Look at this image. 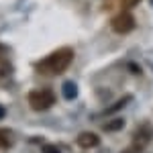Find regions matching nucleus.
Instances as JSON below:
<instances>
[{"instance_id":"1","label":"nucleus","mask_w":153,"mask_h":153,"mask_svg":"<svg viewBox=\"0 0 153 153\" xmlns=\"http://www.w3.org/2000/svg\"><path fill=\"white\" fill-rule=\"evenodd\" d=\"M71 61H74V51L70 47H61L45 59H41L37 63V71L43 76H59L71 65Z\"/></svg>"},{"instance_id":"2","label":"nucleus","mask_w":153,"mask_h":153,"mask_svg":"<svg viewBox=\"0 0 153 153\" xmlns=\"http://www.w3.org/2000/svg\"><path fill=\"white\" fill-rule=\"evenodd\" d=\"M55 104V94L47 90V88H43V90H33L31 94H29V106L37 110V112H45L49 110L51 106Z\"/></svg>"},{"instance_id":"3","label":"nucleus","mask_w":153,"mask_h":153,"mask_svg":"<svg viewBox=\"0 0 153 153\" xmlns=\"http://www.w3.org/2000/svg\"><path fill=\"white\" fill-rule=\"evenodd\" d=\"M112 31L118 33V35H127L135 29V19L131 16L129 12H118L117 16L112 19Z\"/></svg>"},{"instance_id":"4","label":"nucleus","mask_w":153,"mask_h":153,"mask_svg":"<svg viewBox=\"0 0 153 153\" xmlns=\"http://www.w3.org/2000/svg\"><path fill=\"white\" fill-rule=\"evenodd\" d=\"M100 143V137L96 135V133H82L80 137H78V145L82 147V149H92Z\"/></svg>"},{"instance_id":"5","label":"nucleus","mask_w":153,"mask_h":153,"mask_svg":"<svg viewBox=\"0 0 153 153\" xmlns=\"http://www.w3.org/2000/svg\"><path fill=\"white\" fill-rule=\"evenodd\" d=\"M10 74H12V63L6 57H0V80L8 78Z\"/></svg>"},{"instance_id":"6","label":"nucleus","mask_w":153,"mask_h":153,"mask_svg":"<svg viewBox=\"0 0 153 153\" xmlns=\"http://www.w3.org/2000/svg\"><path fill=\"white\" fill-rule=\"evenodd\" d=\"M63 94L68 96V98H76V94H78V88H76V84L74 82H65L63 84Z\"/></svg>"},{"instance_id":"7","label":"nucleus","mask_w":153,"mask_h":153,"mask_svg":"<svg viewBox=\"0 0 153 153\" xmlns=\"http://www.w3.org/2000/svg\"><path fill=\"white\" fill-rule=\"evenodd\" d=\"M123 125H125V123H123L120 118H118V120H112V123H108V125H106V131H118Z\"/></svg>"},{"instance_id":"8","label":"nucleus","mask_w":153,"mask_h":153,"mask_svg":"<svg viewBox=\"0 0 153 153\" xmlns=\"http://www.w3.org/2000/svg\"><path fill=\"white\" fill-rule=\"evenodd\" d=\"M141 0H123V6L125 8H133V6H137Z\"/></svg>"},{"instance_id":"9","label":"nucleus","mask_w":153,"mask_h":153,"mask_svg":"<svg viewBox=\"0 0 153 153\" xmlns=\"http://www.w3.org/2000/svg\"><path fill=\"white\" fill-rule=\"evenodd\" d=\"M43 153H61V151H59L55 145H45L43 147Z\"/></svg>"},{"instance_id":"10","label":"nucleus","mask_w":153,"mask_h":153,"mask_svg":"<svg viewBox=\"0 0 153 153\" xmlns=\"http://www.w3.org/2000/svg\"><path fill=\"white\" fill-rule=\"evenodd\" d=\"M4 117V108H2V106H0V118Z\"/></svg>"},{"instance_id":"11","label":"nucleus","mask_w":153,"mask_h":153,"mask_svg":"<svg viewBox=\"0 0 153 153\" xmlns=\"http://www.w3.org/2000/svg\"><path fill=\"white\" fill-rule=\"evenodd\" d=\"M0 49H2V45H0Z\"/></svg>"}]
</instances>
